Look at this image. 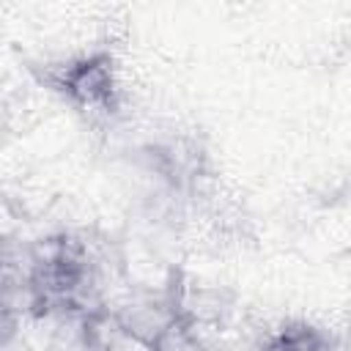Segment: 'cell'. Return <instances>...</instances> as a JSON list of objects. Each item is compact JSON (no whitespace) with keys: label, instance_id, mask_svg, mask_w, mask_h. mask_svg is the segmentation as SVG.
<instances>
[{"label":"cell","instance_id":"cell-1","mask_svg":"<svg viewBox=\"0 0 351 351\" xmlns=\"http://www.w3.org/2000/svg\"><path fill=\"white\" fill-rule=\"evenodd\" d=\"M52 88L66 93L77 107L93 112H112L118 107V80L115 63L107 52H93L60 66L44 69V77Z\"/></svg>","mask_w":351,"mask_h":351},{"label":"cell","instance_id":"cell-2","mask_svg":"<svg viewBox=\"0 0 351 351\" xmlns=\"http://www.w3.org/2000/svg\"><path fill=\"white\" fill-rule=\"evenodd\" d=\"M121 321V326L145 348H151V343L178 318L181 304L178 299L170 293V288H165L162 293H140L126 299L123 304H118L112 310Z\"/></svg>","mask_w":351,"mask_h":351},{"label":"cell","instance_id":"cell-3","mask_svg":"<svg viewBox=\"0 0 351 351\" xmlns=\"http://www.w3.org/2000/svg\"><path fill=\"white\" fill-rule=\"evenodd\" d=\"M203 335L200 324H195L189 315H178L154 343L148 351H200Z\"/></svg>","mask_w":351,"mask_h":351}]
</instances>
